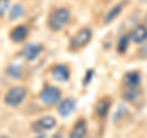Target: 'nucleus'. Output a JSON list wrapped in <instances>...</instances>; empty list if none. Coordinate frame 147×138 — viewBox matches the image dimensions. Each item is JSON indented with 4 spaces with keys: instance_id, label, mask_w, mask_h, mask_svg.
Returning a JSON list of instances; mask_svg holds the SVG:
<instances>
[{
    "instance_id": "obj_18",
    "label": "nucleus",
    "mask_w": 147,
    "mask_h": 138,
    "mask_svg": "<svg viewBox=\"0 0 147 138\" xmlns=\"http://www.w3.org/2000/svg\"><path fill=\"white\" fill-rule=\"evenodd\" d=\"M7 6H9V0H0V16H3L5 13Z\"/></svg>"
},
{
    "instance_id": "obj_4",
    "label": "nucleus",
    "mask_w": 147,
    "mask_h": 138,
    "mask_svg": "<svg viewBox=\"0 0 147 138\" xmlns=\"http://www.w3.org/2000/svg\"><path fill=\"white\" fill-rule=\"evenodd\" d=\"M27 94L26 88L24 87H13L6 93L5 95V103L10 107H17L18 104L24 102L25 96Z\"/></svg>"
},
{
    "instance_id": "obj_20",
    "label": "nucleus",
    "mask_w": 147,
    "mask_h": 138,
    "mask_svg": "<svg viewBox=\"0 0 147 138\" xmlns=\"http://www.w3.org/2000/svg\"><path fill=\"white\" fill-rule=\"evenodd\" d=\"M0 138H9V137H6V136H3V137H0Z\"/></svg>"
},
{
    "instance_id": "obj_2",
    "label": "nucleus",
    "mask_w": 147,
    "mask_h": 138,
    "mask_svg": "<svg viewBox=\"0 0 147 138\" xmlns=\"http://www.w3.org/2000/svg\"><path fill=\"white\" fill-rule=\"evenodd\" d=\"M92 38V32L88 28H82L71 38L70 40V49L77 50L84 48L85 45L88 44V42Z\"/></svg>"
},
{
    "instance_id": "obj_11",
    "label": "nucleus",
    "mask_w": 147,
    "mask_h": 138,
    "mask_svg": "<svg viewBox=\"0 0 147 138\" xmlns=\"http://www.w3.org/2000/svg\"><path fill=\"white\" fill-rule=\"evenodd\" d=\"M27 34H28V29L26 26H17L10 33V38L13 43H21L27 37Z\"/></svg>"
},
{
    "instance_id": "obj_21",
    "label": "nucleus",
    "mask_w": 147,
    "mask_h": 138,
    "mask_svg": "<svg viewBox=\"0 0 147 138\" xmlns=\"http://www.w3.org/2000/svg\"><path fill=\"white\" fill-rule=\"evenodd\" d=\"M37 138H44L43 136H39V137H37Z\"/></svg>"
},
{
    "instance_id": "obj_7",
    "label": "nucleus",
    "mask_w": 147,
    "mask_h": 138,
    "mask_svg": "<svg viewBox=\"0 0 147 138\" xmlns=\"http://www.w3.org/2000/svg\"><path fill=\"white\" fill-rule=\"evenodd\" d=\"M52 73L55 80L59 82H66L70 78V70L66 65H57L53 68Z\"/></svg>"
},
{
    "instance_id": "obj_3",
    "label": "nucleus",
    "mask_w": 147,
    "mask_h": 138,
    "mask_svg": "<svg viewBox=\"0 0 147 138\" xmlns=\"http://www.w3.org/2000/svg\"><path fill=\"white\" fill-rule=\"evenodd\" d=\"M61 98V92L55 86H47L40 93V100L47 105L57 104Z\"/></svg>"
},
{
    "instance_id": "obj_8",
    "label": "nucleus",
    "mask_w": 147,
    "mask_h": 138,
    "mask_svg": "<svg viewBox=\"0 0 147 138\" xmlns=\"http://www.w3.org/2000/svg\"><path fill=\"white\" fill-rule=\"evenodd\" d=\"M75 105H76L75 100L71 99V98H66L60 103V105H59V108H58V111L61 116L66 117L75 110Z\"/></svg>"
},
{
    "instance_id": "obj_13",
    "label": "nucleus",
    "mask_w": 147,
    "mask_h": 138,
    "mask_svg": "<svg viewBox=\"0 0 147 138\" xmlns=\"http://www.w3.org/2000/svg\"><path fill=\"white\" fill-rule=\"evenodd\" d=\"M110 108V102L108 99H100L99 102L97 103V105H96V111H97V114L99 115L100 117H103L107 115L108 110Z\"/></svg>"
},
{
    "instance_id": "obj_17",
    "label": "nucleus",
    "mask_w": 147,
    "mask_h": 138,
    "mask_svg": "<svg viewBox=\"0 0 147 138\" xmlns=\"http://www.w3.org/2000/svg\"><path fill=\"white\" fill-rule=\"evenodd\" d=\"M127 43H129V37H123V38L120 39V42H119V52L120 53H124L126 50V48H127Z\"/></svg>"
},
{
    "instance_id": "obj_16",
    "label": "nucleus",
    "mask_w": 147,
    "mask_h": 138,
    "mask_svg": "<svg viewBox=\"0 0 147 138\" xmlns=\"http://www.w3.org/2000/svg\"><path fill=\"white\" fill-rule=\"evenodd\" d=\"M21 72H22L21 66H18V65H11L10 67L7 68V75L11 76V77H13V78L20 77Z\"/></svg>"
},
{
    "instance_id": "obj_15",
    "label": "nucleus",
    "mask_w": 147,
    "mask_h": 138,
    "mask_svg": "<svg viewBox=\"0 0 147 138\" xmlns=\"http://www.w3.org/2000/svg\"><path fill=\"white\" fill-rule=\"evenodd\" d=\"M22 13H24V7L20 4H17L12 7V10L10 11V21H13V20H17Z\"/></svg>"
},
{
    "instance_id": "obj_14",
    "label": "nucleus",
    "mask_w": 147,
    "mask_h": 138,
    "mask_svg": "<svg viewBox=\"0 0 147 138\" xmlns=\"http://www.w3.org/2000/svg\"><path fill=\"white\" fill-rule=\"evenodd\" d=\"M121 9H123L121 5H118V6H115V7H113L112 10L108 12V15L105 16V23H109V22H112L114 18H115V17L119 15V13L121 12Z\"/></svg>"
},
{
    "instance_id": "obj_6",
    "label": "nucleus",
    "mask_w": 147,
    "mask_h": 138,
    "mask_svg": "<svg viewBox=\"0 0 147 138\" xmlns=\"http://www.w3.org/2000/svg\"><path fill=\"white\" fill-rule=\"evenodd\" d=\"M42 45L40 44H34V43H31V44H27L26 47L22 49V56H24L26 60H28V61H32V60H34V59H37V56L42 53Z\"/></svg>"
},
{
    "instance_id": "obj_1",
    "label": "nucleus",
    "mask_w": 147,
    "mask_h": 138,
    "mask_svg": "<svg viewBox=\"0 0 147 138\" xmlns=\"http://www.w3.org/2000/svg\"><path fill=\"white\" fill-rule=\"evenodd\" d=\"M69 20H70V12L67 9H58L57 11H54L49 17V27L50 29H53L55 32L63 29L64 27L67 25Z\"/></svg>"
},
{
    "instance_id": "obj_5",
    "label": "nucleus",
    "mask_w": 147,
    "mask_h": 138,
    "mask_svg": "<svg viewBox=\"0 0 147 138\" xmlns=\"http://www.w3.org/2000/svg\"><path fill=\"white\" fill-rule=\"evenodd\" d=\"M55 125H57V120L53 116H50V115H47V116L40 117L38 121H36L33 123V131L36 132L49 131L53 127H55Z\"/></svg>"
},
{
    "instance_id": "obj_10",
    "label": "nucleus",
    "mask_w": 147,
    "mask_h": 138,
    "mask_svg": "<svg viewBox=\"0 0 147 138\" xmlns=\"http://www.w3.org/2000/svg\"><path fill=\"white\" fill-rule=\"evenodd\" d=\"M141 82V77L137 72H130L125 76L124 83H125L126 89H137Z\"/></svg>"
},
{
    "instance_id": "obj_19",
    "label": "nucleus",
    "mask_w": 147,
    "mask_h": 138,
    "mask_svg": "<svg viewBox=\"0 0 147 138\" xmlns=\"http://www.w3.org/2000/svg\"><path fill=\"white\" fill-rule=\"evenodd\" d=\"M52 138H61L60 136H54V137H52Z\"/></svg>"
},
{
    "instance_id": "obj_12",
    "label": "nucleus",
    "mask_w": 147,
    "mask_h": 138,
    "mask_svg": "<svg viewBox=\"0 0 147 138\" xmlns=\"http://www.w3.org/2000/svg\"><path fill=\"white\" fill-rule=\"evenodd\" d=\"M87 132V127H86V122L84 120H80L75 123V126L72 127V130L70 132V138H85Z\"/></svg>"
},
{
    "instance_id": "obj_9",
    "label": "nucleus",
    "mask_w": 147,
    "mask_h": 138,
    "mask_svg": "<svg viewBox=\"0 0 147 138\" xmlns=\"http://www.w3.org/2000/svg\"><path fill=\"white\" fill-rule=\"evenodd\" d=\"M130 38H131L132 42L136 43V44L144 43L147 39V28L145 26H137L136 28L131 32Z\"/></svg>"
}]
</instances>
